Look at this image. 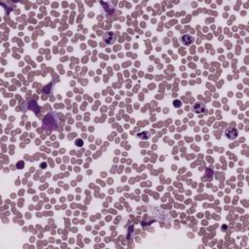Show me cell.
Instances as JSON below:
<instances>
[{
    "mask_svg": "<svg viewBox=\"0 0 249 249\" xmlns=\"http://www.w3.org/2000/svg\"><path fill=\"white\" fill-rule=\"evenodd\" d=\"M180 42L184 46H190L194 42V38L189 34H184L180 37Z\"/></svg>",
    "mask_w": 249,
    "mask_h": 249,
    "instance_id": "cell-4",
    "label": "cell"
},
{
    "mask_svg": "<svg viewBox=\"0 0 249 249\" xmlns=\"http://www.w3.org/2000/svg\"><path fill=\"white\" fill-rule=\"evenodd\" d=\"M225 135L228 139H230V140H234L235 139L238 135V131L237 128H235V127H229L226 132H225Z\"/></svg>",
    "mask_w": 249,
    "mask_h": 249,
    "instance_id": "cell-2",
    "label": "cell"
},
{
    "mask_svg": "<svg viewBox=\"0 0 249 249\" xmlns=\"http://www.w3.org/2000/svg\"><path fill=\"white\" fill-rule=\"evenodd\" d=\"M174 106H175V107H180V106H181V101L175 100V101H174Z\"/></svg>",
    "mask_w": 249,
    "mask_h": 249,
    "instance_id": "cell-7",
    "label": "cell"
},
{
    "mask_svg": "<svg viewBox=\"0 0 249 249\" xmlns=\"http://www.w3.org/2000/svg\"><path fill=\"white\" fill-rule=\"evenodd\" d=\"M103 41L107 45H111L116 41V36L113 32H106L103 36Z\"/></svg>",
    "mask_w": 249,
    "mask_h": 249,
    "instance_id": "cell-3",
    "label": "cell"
},
{
    "mask_svg": "<svg viewBox=\"0 0 249 249\" xmlns=\"http://www.w3.org/2000/svg\"><path fill=\"white\" fill-rule=\"evenodd\" d=\"M205 104L204 103H203V102H197V103H195L194 104V106H193V110L196 112V113H198V114H201V113H203V112H204L205 111Z\"/></svg>",
    "mask_w": 249,
    "mask_h": 249,
    "instance_id": "cell-5",
    "label": "cell"
},
{
    "mask_svg": "<svg viewBox=\"0 0 249 249\" xmlns=\"http://www.w3.org/2000/svg\"><path fill=\"white\" fill-rule=\"evenodd\" d=\"M57 122H58V119L57 117V114H55V113H50V114H48L44 118V120H43L44 128L52 131V129H54V128L57 127Z\"/></svg>",
    "mask_w": 249,
    "mask_h": 249,
    "instance_id": "cell-1",
    "label": "cell"
},
{
    "mask_svg": "<svg viewBox=\"0 0 249 249\" xmlns=\"http://www.w3.org/2000/svg\"><path fill=\"white\" fill-rule=\"evenodd\" d=\"M24 166V163L22 162V161H21V162H19L18 165H17V167H18V168H23Z\"/></svg>",
    "mask_w": 249,
    "mask_h": 249,
    "instance_id": "cell-6",
    "label": "cell"
}]
</instances>
